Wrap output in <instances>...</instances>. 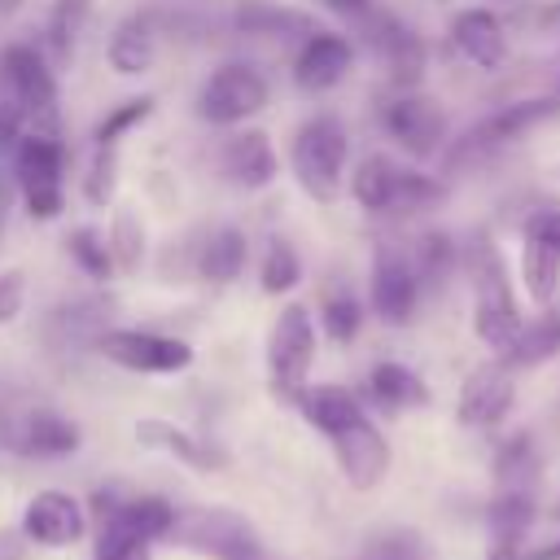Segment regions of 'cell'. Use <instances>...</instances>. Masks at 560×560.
I'll use <instances>...</instances> for the list:
<instances>
[{"mask_svg":"<svg viewBox=\"0 0 560 560\" xmlns=\"http://www.w3.org/2000/svg\"><path fill=\"white\" fill-rule=\"evenodd\" d=\"M22 306H26V276L18 267H9V271H0V328L13 324L22 315Z\"/></svg>","mask_w":560,"mask_h":560,"instance_id":"cell-44","label":"cell"},{"mask_svg":"<svg viewBox=\"0 0 560 560\" xmlns=\"http://www.w3.org/2000/svg\"><path fill=\"white\" fill-rule=\"evenodd\" d=\"M105 315H109V306H105L101 298H70V302H61V306L48 311L44 332H48V341H52L57 350L96 346V337L109 328Z\"/></svg>","mask_w":560,"mask_h":560,"instance_id":"cell-23","label":"cell"},{"mask_svg":"<svg viewBox=\"0 0 560 560\" xmlns=\"http://www.w3.org/2000/svg\"><path fill=\"white\" fill-rule=\"evenodd\" d=\"M529 525H534V494L529 490H499L490 503V542L525 547Z\"/></svg>","mask_w":560,"mask_h":560,"instance_id":"cell-36","label":"cell"},{"mask_svg":"<svg viewBox=\"0 0 560 560\" xmlns=\"http://www.w3.org/2000/svg\"><path fill=\"white\" fill-rule=\"evenodd\" d=\"M219 171L241 192H262L280 179V153L267 131L258 127H232V136L219 144Z\"/></svg>","mask_w":560,"mask_h":560,"instance_id":"cell-14","label":"cell"},{"mask_svg":"<svg viewBox=\"0 0 560 560\" xmlns=\"http://www.w3.org/2000/svg\"><path fill=\"white\" fill-rule=\"evenodd\" d=\"M0 79L9 88V101L26 114V122H52L57 118V101H61V88H57V70L48 61L44 48L18 39V44H4L0 48Z\"/></svg>","mask_w":560,"mask_h":560,"instance_id":"cell-10","label":"cell"},{"mask_svg":"<svg viewBox=\"0 0 560 560\" xmlns=\"http://www.w3.org/2000/svg\"><path fill=\"white\" fill-rule=\"evenodd\" d=\"M171 538L210 560H262L267 556L258 529L232 508H184L175 512Z\"/></svg>","mask_w":560,"mask_h":560,"instance_id":"cell-8","label":"cell"},{"mask_svg":"<svg viewBox=\"0 0 560 560\" xmlns=\"http://www.w3.org/2000/svg\"><path fill=\"white\" fill-rule=\"evenodd\" d=\"M556 516H560V508H556Z\"/></svg>","mask_w":560,"mask_h":560,"instance_id":"cell-53","label":"cell"},{"mask_svg":"<svg viewBox=\"0 0 560 560\" xmlns=\"http://www.w3.org/2000/svg\"><path fill=\"white\" fill-rule=\"evenodd\" d=\"M114 197H118V149L92 144V158L83 171V201L92 210H105V206H114Z\"/></svg>","mask_w":560,"mask_h":560,"instance_id":"cell-41","label":"cell"},{"mask_svg":"<svg viewBox=\"0 0 560 560\" xmlns=\"http://www.w3.org/2000/svg\"><path fill=\"white\" fill-rule=\"evenodd\" d=\"M232 31L236 35H254V39H306L311 31H319V22L284 0H236L232 4Z\"/></svg>","mask_w":560,"mask_h":560,"instance_id":"cell-19","label":"cell"},{"mask_svg":"<svg viewBox=\"0 0 560 560\" xmlns=\"http://www.w3.org/2000/svg\"><path fill=\"white\" fill-rule=\"evenodd\" d=\"M494 477L499 490H529L534 494V477H538V446L529 433H512L499 455H494Z\"/></svg>","mask_w":560,"mask_h":560,"instance_id":"cell-38","label":"cell"},{"mask_svg":"<svg viewBox=\"0 0 560 560\" xmlns=\"http://www.w3.org/2000/svg\"><path fill=\"white\" fill-rule=\"evenodd\" d=\"M262 560H280V556H271V551H267V556H262Z\"/></svg>","mask_w":560,"mask_h":560,"instance_id":"cell-52","label":"cell"},{"mask_svg":"<svg viewBox=\"0 0 560 560\" xmlns=\"http://www.w3.org/2000/svg\"><path fill=\"white\" fill-rule=\"evenodd\" d=\"M350 171V131L337 114H311L298 122L293 140H289V175L298 179V188L319 201L332 206L346 192V175Z\"/></svg>","mask_w":560,"mask_h":560,"instance_id":"cell-3","label":"cell"},{"mask_svg":"<svg viewBox=\"0 0 560 560\" xmlns=\"http://www.w3.org/2000/svg\"><path fill=\"white\" fill-rule=\"evenodd\" d=\"M61 245H66V258L74 262V271H79L83 280H92V284H109V280H118V267H114V254H109V241H105L101 228L79 223V228L66 232Z\"/></svg>","mask_w":560,"mask_h":560,"instance_id":"cell-31","label":"cell"},{"mask_svg":"<svg viewBox=\"0 0 560 560\" xmlns=\"http://www.w3.org/2000/svg\"><path fill=\"white\" fill-rule=\"evenodd\" d=\"M153 105H158V96H149V92H140V96H127V101H118L96 127H92V144H105V149H118L131 131H140L149 118H153Z\"/></svg>","mask_w":560,"mask_h":560,"instance_id":"cell-39","label":"cell"},{"mask_svg":"<svg viewBox=\"0 0 560 560\" xmlns=\"http://www.w3.org/2000/svg\"><path fill=\"white\" fill-rule=\"evenodd\" d=\"M315 350H319V332H315L311 306H302V302L280 306V315L267 332V381H271L276 398L298 402V394L311 385Z\"/></svg>","mask_w":560,"mask_h":560,"instance_id":"cell-6","label":"cell"},{"mask_svg":"<svg viewBox=\"0 0 560 560\" xmlns=\"http://www.w3.org/2000/svg\"><path fill=\"white\" fill-rule=\"evenodd\" d=\"M22 4H26V0H0V22H4V18H13Z\"/></svg>","mask_w":560,"mask_h":560,"instance_id":"cell-51","label":"cell"},{"mask_svg":"<svg viewBox=\"0 0 560 560\" xmlns=\"http://www.w3.org/2000/svg\"><path fill=\"white\" fill-rule=\"evenodd\" d=\"M525 560H560V538H556V542H547V547L525 551Z\"/></svg>","mask_w":560,"mask_h":560,"instance_id":"cell-50","label":"cell"},{"mask_svg":"<svg viewBox=\"0 0 560 560\" xmlns=\"http://www.w3.org/2000/svg\"><path fill=\"white\" fill-rule=\"evenodd\" d=\"M398 171H402V162H398V158H389V153H381V149L363 153V158L354 162L350 179H346V184H350L354 206H359V210H368V214H394Z\"/></svg>","mask_w":560,"mask_h":560,"instance_id":"cell-24","label":"cell"},{"mask_svg":"<svg viewBox=\"0 0 560 560\" xmlns=\"http://www.w3.org/2000/svg\"><path fill=\"white\" fill-rule=\"evenodd\" d=\"M363 319H368V306L359 302L354 289H346V284L324 289V298H319V328H324L328 341L350 346L363 332Z\"/></svg>","mask_w":560,"mask_h":560,"instance_id":"cell-33","label":"cell"},{"mask_svg":"<svg viewBox=\"0 0 560 560\" xmlns=\"http://www.w3.org/2000/svg\"><path fill=\"white\" fill-rule=\"evenodd\" d=\"M328 13H337V18H346V22H363L372 9H376V0H319Z\"/></svg>","mask_w":560,"mask_h":560,"instance_id":"cell-47","label":"cell"},{"mask_svg":"<svg viewBox=\"0 0 560 560\" xmlns=\"http://www.w3.org/2000/svg\"><path fill=\"white\" fill-rule=\"evenodd\" d=\"M459 271L468 276V289H472V328H477V337L494 354H503L512 346V337L521 332L525 315L516 306L508 262H503V254H499V245L486 228H477L459 245Z\"/></svg>","mask_w":560,"mask_h":560,"instance_id":"cell-1","label":"cell"},{"mask_svg":"<svg viewBox=\"0 0 560 560\" xmlns=\"http://www.w3.org/2000/svg\"><path fill=\"white\" fill-rule=\"evenodd\" d=\"M302 276H306V267H302L298 245L289 236H271L262 258H258V289L267 298H284V293H293L302 284Z\"/></svg>","mask_w":560,"mask_h":560,"instance_id":"cell-32","label":"cell"},{"mask_svg":"<svg viewBox=\"0 0 560 560\" xmlns=\"http://www.w3.org/2000/svg\"><path fill=\"white\" fill-rule=\"evenodd\" d=\"M79 442H83V433H79L74 420H66L61 411L39 407V411H31V416L22 420L13 446H18L22 455H31V459H61V455H74Z\"/></svg>","mask_w":560,"mask_h":560,"instance_id":"cell-26","label":"cell"},{"mask_svg":"<svg viewBox=\"0 0 560 560\" xmlns=\"http://www.w3.org/2000/svg\"><path fill=\"white\" fill-rule=\"evenodd\" d=\"M385 140H394V149H402L407 158L416 162H429V158H442L446 140H451V122H446V109L416 92V88H398L389 101H381V114H376Z\"/></svg>","mask_w":560,"mask_h":560,"instance_id":"cell-7","label":"cell"},{"mask_svg":"<svg viewBox=\"0 0 560 560\" xmlns=\"http://www.w3.org/2000/svg\"><path fill=\"white\" fill-rule=\"evenodd\" d=\"M92 350L127 372H140V376H175V372L192 368V346L184 337H171L158 328H105Z\"/></svg>","mask_w":560,"mask_h":560,"instance_id":"cell-11","label":"cell"},{"mask_svg":"<svg viewBox=\"0 0 560 560\" xmlns=\"http://www.w3.org/2000/svg\"><path fill=\"white\" fill-rule=\"evenodd\" d=\"M512 398H516V385H512V368L508 363H481L464 376L459 385V424L468 429H494L508 411H512Z\"/></svg>","mask_w":560,"mask_h":560,"instance_id":"cell-17","label":"cell"},{"mask_svg":"<svg viewBox=\"0 0 560 560\" xmlns=\"http://www.w3.org/2000/svg\"><path fill=\"white\" fill-rule=\"evenodd\" d=\"M560 114V96L556 92H525L503 101L499 109H490L486 118H477L468 131H459L455 140H446L442 149V175H459L472 166L494 162L503 149H512L521 136H529L538 122Z\"/></svg>","mask_w":560,"mask_h":560,"instance_id":"cell-2","label":"cell"},{"mask_svg":"<svg viewBox=\"0 0 560 560\" xmlns=\"http://www.w3.org/2000/svg\"><path fill=\"white\" fill-rule=\"evenodd\" d=\"M9 201H13V184L0 179V236H4V223H9Z\"/></svg>","mask_w":560,"mask_h":560,"instance_id":"cell-49","label":"cell"},{"mask_svg":"<svg viewBox=\"0 0 560 560\" xmlns=\"http://www.w3.org/2000/svg\"><path fill=\"white\" fill-rule=\"evenodd\" d=\"M424 302V289H420V276L411 267V254L394 241H381L372 249V271H368V306L381 324L389 328H407L416 319Z\"/></svg>","mask_w":560,"mask_h":560,"instance_id":"cell-9","label":"cell"},{"mask_svg":"<svg viewBox=\"0 0 560 560\" xmlns=\"http://www.w3.org/2000/svg\"><path fill=\"white\" fill-rule=\"evenodd\" d=\"M363 35H368L376 61L389 70L394 88H420L429 52H424V39L416 35L411 22H402V18L389 13V9H372V13L363 18Z\"/></svg>","mask_w":560,"mask_h":560,"instance_id":"cell-12","label":"cell"},{"mask_svg":"<svg viewBox=\"0 0 560 560\" xmlns=\"http://www.w3.org/2000/svg\"><path fill=\"white\" fill-rule=\"evenodd\" d=\"M13 162V188L22 192V206L35 223H52L66 210V144L52 131L26 127V136L9 153Z\"/></svg>","mask_w":560,"mask_h":560,"instance_id":"cell-4","label":"cell"},{"mask_svg":"<svg viewBox=\"0 0 560 560\" xmlns=\"http://www.w3.org/2000/svg\"><path fill=\"white\" fill-rule=\"evenodd\" d=\"M556 354H560V302H547L534 319L521 324V332L499 354V363H508L516 372V368H538V363H547Z\"/></svg>","mask_w":560,"mask_h":560,"instance_id":"cell-28","label":"cell"},{"mask_svg":"<svg viewBox=\"0 0 560 560\" xmlns=\"http://www.w3.org/2000/svg\"><path fill=\"white\" fill-rule=\"evenodd\" d=\"M249 267V236L236 223H219L192 254V271L206 284H236Z\"/></svg>","mask_w":560,"mask_h":560,"instance_id":"cell-22","label":"cell"},{"mask_svg":"<svg viewBox=\"0 0 560 560\" xmlns=\"http://www.w3.org/2000/svg\"><path fill=\"white\" fill-rule=\"evenodd\" d=\"M359 560H433V556L416 529H385V534H372L363 542Z\"/></svg>","mask_w":560,"mask_h":560,"instance_id":"cell-42","label":"cell"},{"mask_svg":"<svg viewBox=\"0 0 560 560\" xmlns=\"http://www.w3.org/2000/svg\"><path fill=\"white\" fill-rule=\"evenodd\" d=\"M22 529L31 542L39 547H70L83 538L88 529V516H83V503L66 490H39L26 512H22Z\"/></svg>","mask_w":560,"mask_h":560,"instance_id":"cell-18","label":"cell"},{"mask_svg":"<svg viewBox=\"0 0 560 560\" xmlns=\"http://www.w3.org/2000/svg\"><path fill=\"white\" fill-rule=\"evenodd\" d=\"M446 197H451V188L442 175H429L420 166H402L398 192H394V214H424V210H438Z\"/></svg>","mask_w":560,"mask_h":560,"instance_id":"cell-40","label":"cell"},{"mask_svg":"<svg viewBox=\"0 0 560 560\" xmlns=\"http://www.w3.org/2000/svg\"><path fill=\"white\" fill-rule=\"evenodd\" d=\"M446 35H451V48L468 66H477V70H503V61H508V26H503V18L494 9H486V4L459 9L451 18Z\"/></svg>","mask_w":560,"mask_h":560,"instance_id":"cell-16","label":"cell"},{"mask_svg":"<svg viewBox=\"0 0 560 560\" xmlns=\"http://www.w3.org/2000/svg\"><path fill=\"white\" fill-rule=\"evenodd\" d=\"M26 136V114L4 96L0 101V153H13V144Z\"/></svg>","mask_w":560,"mask_h":560,"instance_id":"cell-45","label":"cell"},{"mask_svg":"<svg viewBox=\"0 0 560 560\" xmlns=\"http://www.w3.org/2000/svg\"><path fill=\"white\" fill-rule=\"evenodd\" d=\"M96 560H149V542L101 538V534H96Z\"/></svg>","mask_w":560,"mask_h":560,"instance_id":"cell-46","label":"cell"},{"mask_svg":"<svg viewBox=\"0 0 560 560\" xmlns=\"http://www.w3.org/2000/svg\"><path fill=\"white\" fill-rule=\"evenodd\" d=\"M328 442H332V455H337L341 477L354 490H372V486L385 481V472H389V442H385V433L368 416L354 420V424H346Z\"/></svg>","mask_w":560,"mask_h":560,"instance_id":"cell-15","label":"cell"},{"mask_svg":"<svg viewBox=\"0 0 560 560\" xmlns=\"http://www.w3.org/2000/svg\"><path fill=\"white\" fill-rule=\"evenodd\" d=\"M267 105H271V83L254 61H219L192 96V114L206 127H223V131L245 127Z\"/></svg>","mask_w":560,"mask_h":560,"instance_id":"cell-5","label":"cell"},{"mask_svg":"<svg viewBox=\"0 0 560 560\" xmlns=\"http://www.w3.org/2000/svg\"><path fill=\"white\" fill-rule=\"evenodd\" d=\"M368 398H372L381 411H407V407L429 402V389H424V381H420L407 363L385 359V363H376V368L368 372Z\"/></svg>","mask_w":560,"mask_h":560,"instance_id":"cell-30","label":"cell"},{"mask_svg":"<svg viewBox=\"0 0 560 560\" xmlns=\"http://www.w3.org/2000/svg\"><path fill=\"white\" fill-rule=\"evenodd\" d=\"M175 529V508L158 494L140 499H118L114 512L101 516V538H131V542H158L171 538Z\"/></svg>","mask_w":560,"mask_h":560,"instance_id":"cell-20","label":"cell"},{"mask_svg":"<svg viewBox=\"0 0 560 560\" xmlns=\"http://www.w3.org/2000/svg\"><path fill=\"white\" fill-rule=\"evenodd\" d=\"M411 267L420 276V289L424 293H438L451 284V276L459 271V241L442 228H424L416 241H411Z\"/></svg>","mask_w":560,"mask_h":560,"instance_id":"cell-29","label":"cell"},{"mask_svg":"<svg viewBox=\"0 0 560 560\" xmlns=\"http://www.w3.org/2000/svg\"><path fill=\"white\" fill-rule=\"evenodd\" d=\"M105 241H109V254H114V267H118V276H136L140 267H144V219L136 214V210H114V219H109V228H105Z\"/></svg>","mask_w":560,"mask_h":560,"instance_id":"cell-37","label":"cell"},{"mask_svg":"<svg viewBox=\"0 0 560 560\" xmlns=\"http://www.w3.org/2000/svg\"><path fill=\"white\" fill-rule=\"evenodd\" d=\"M298 411H302V420H306L311 429H319L324 438H332V433H341L346 424H354V420L368 416L363 402H359V394H350L346 385H306V389L298 394Z\"/></svg>","mask_w":560,"mask_h":560,"instance_id":"cell-27","label":"cell"},{"mask_svg":"<svg viewBox=\"0 0 560 560\" xmlns=\"http://www.w3.org/2000/svg\"><path fill=\"white\" fill-rule=\"evenodd\" d=\"M105 61L114 74L122 79H140L153 70L158 61V26L149 13H127L114 22L109 39H105Z\"/></svg>","mask_w":560,"mask_h":560,"instance_id":"cell-21","label":"cell"},{"mask_svg":"<svg viewBox=\"0 0 560 560\" xmlns=\"http://www.w3.org/2000/svg\"><path fill=\"white\" fill-rule=\"evenodd\" d=\"M521 236H534V241L560 249V197L529 201L525 214H521Z\"/></svg>","mask_w":560,"mask_h":560,"instance_id":"cell-43","label":"cell"},{"mask_svg":"<svg viewBox=\"0 0 560 560\" xmlns=\"http://www.w3.org/2000/svg\"><path fill=\"white\" fill-rule=\"evenodd\" d=\"M354 70V44L350 35L341 31H311L298 52H293V88L306 92V96H319V92H332L337 83H346Z\"/></svg>","mask_w":560,"mask_h":560,"instance_id":"cell-13","label":"cell"},{"mask_svg":"<svg viewBox=\"0 0 560 560\" xmlns=\"http://www.w3.org/2000/svg\"><path fill=\"white\" fill-rule=\"evenodd\" d=\"M136 442H140V446H153V451H166L171 459H179V464H188V468H201V472L223 468V451H214V446L201 442L197 433H188V429H179V424H171V420H158V416L136 420Z\"/></svg>","mask_w":560,"mask_h":560,"instance_id":"cell-25","label":"cell"},{"mask_svg":"<svg viewBox=\"0 0 560 560\" xmlns=\"http://www.w3.org/2000/svg\"><path fill=\"white\" fill-rule=\"evenodd\" d=\"M92 9H96V0H52L48 22H44V39H48L52 61H70V57H74Z\"/></svg>","mask_w":560,"mask_h":560,"instance_id":"cell-34","label":"cell"},{"mask_svg":"<svg viewBox=\"0 0 560 560\" xmlns=\"http://www.w3.org/2000/svg\"><path fill=\"white\" fill-rule=\"evenodd\" d=\"M521 280H525V293L538 306H547L560 289V249L534 236H521Z\"/></svg>","mask_w":560,"mask_h":560,"instance_id":"cell-35","label":"cell"},{"mask_svg":"<svg viewBox=\"0 0 560 560\" xmlns=\"http://www.w3.org/2000/svg\"><path fill=\"white\" fill-rule=\"evenodd\" d=\"M529 22H534V31H538V35H560V0L542 4V9H538Z\"/></svg>","mask_w":560,"mask_h":560,"instance_id":"cell-48","label":"cell"}]
</instances>
